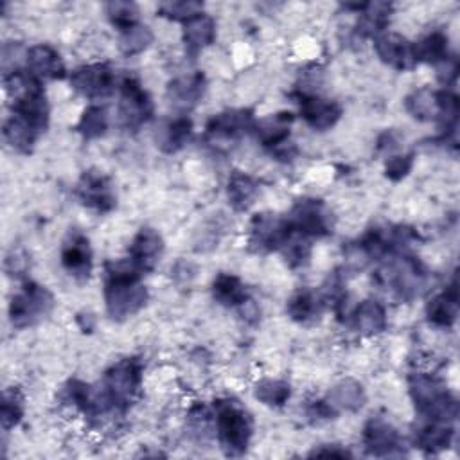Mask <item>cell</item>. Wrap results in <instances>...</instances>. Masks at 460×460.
Wrapping results in <instances>:
<instances>
[{"mask_svg": "<svg viewBox=\"0 0 460 460\" xmlns=\"http://www.w3.org/2000/svg\"><path fill=\"white\" fill-rule=\"evenodd\" d=\"M142 271L129 261H111L104 266V304L110 318L122 322L137 314L149 298L147 288L140 282Z\"/></svg>", "mask_w": 460, "mask_h": 460, "instance_id": "6da1fadb", "label": "cell"}, {"mask_svg": "<svg viewBox=\"0 0 460 460\" xmlns=\"http://www.w3.org/2000/svg\"><path fill=\"white\" fill-rule=\"evenodd\" d=\"M410 397L426 420L451 424L458 417V401L446 385L429 372H413L408 377Z\"/></svg>", "mask_w": 460, "mask_h": 460, "instance_id": "7a4b0ae2", "label": "cell"}, {"mask_svg": "<svg viewBox=\"0 0 460 460\" xmlns=\"http://www.w3.org/2000/svg\"><path fill=\"white\" fill-rule=\"evenodd\" d=\"M212 411L219 446L226 455H243L253 435V422L250 413L235 399L230 397L214 399Z\"/></svg>", "mask_w": 460, "mask_h": 460, "instance_id": "3957f363", "label": "cell"}, {"mask_svg": "<svg viewBox=\"0 0 460 460\" xmlns=\"http://www.w3.org/2000/svg\"><path fill=\"white\" fill-rule=\"evenodd\" d=\"M144 365L138 358H124L113 363L102 377L101 392L113 411H126L138 395Z\"/></svg>", "mask_w": 460, "mask_h": 460, "instance_id": "277c9868", "label": "cell"}, {"mask_svg": "<svg viewBox=\"0 0 460 460\" xmlns=\"http://www.w3.org/2000/svg\"><path fill=\"white\" fill-rule=\"evenodd\" d=\"M376 280L390 289L401 300H413L428 284V271L420 261L410 255H399L377 270Z\"/></svg>", "mask_w": 460, "mask_h": 460, "instance_id": "5b68a950", "label": "cell"}, {"mask_svg": "<svg viewBox=\"0 0 460 460\" xmlns=\"http://www.w3.org/2000/svg\"><path fill=\"white\" fill-rule=\"evenodd\" d=\"M52 309V293L45 286L27 280L23 282L22 289L13 295L9 302V320L13 327L25 329L47 318Z\"/></svg>", "mask_w": 460, "mask_h": 460, "instance_id": "8992f818", "label": "cell"}, {"mask_svg": "<svg viewBox=\"0 0 460 460\" xmlns=\"http://www.w3.org/2000/svg\"><path fill=\"white\" fill-rule=\"evenodd\" d=\"M286 225L291 232L300 234L307 239L311 237H323L331 234L332 223L331 214L325 207V203L318 198H302L298 199L289 214L284 217Z\"/></svg>", "mask_w": 460, "mask_h": 460, "instance_id": "52a82bcc", "label": "cell"}, {"mask_svg": "<svg viewBox=\"0 0 460 460\" xmlns=\"http://www.w3.org/2000/svg\"><path fill=\"white\" fill-rule=\"evenodd\" d=\"M119 122L128 131H137L153 117V101L137 77H124L120 83Z\"/></svg>", "mask_w": 460, "mask_h": 460, "instance_id": "ba28073f", "label": "cell"}, {"mask_svg": "<svg viewBox=\"0 0 460 460\" xmlns=\"http://www.w3.org/2000/svg\"><path fill=\"white\" fill-rule=\"evenodd\" d=\"M70 86L90 101H99L113 93L115 72L108 63H90L77 66L68 75Z\"/></svg>", "mask_w": 460, "mask_h": 460, "instance_id": "9c48e42d", "label": "cell"}, {"mask_svg": "<svg viewBox=\"0 0 460 460\" xmlns=\"http://www.w3.org/2000/svg\"><path fill=\"white\" fill-rule=\"evenodd\" d=\"M289 228L284 217L271 212L255 214L248 226V246L257 253H268L280 250Z\"/></svg>", "mask_w": 460, "mask_h": 460, "instance_id": "30bf717a", "label": "cell"}, {"mask_svg": "<svg viewBox=\"0 0 460 460\" xmlns=\"http://www.w3.org/2000/svg\"><path fill=\"white\" fill-rule=\"evenodd\" d=\"M75 194L84 207L95 210L97 214H106L113 210L117 205V196L110 178L93 169L84 171L81 174L75 187Z\"/></svg>", "mask_w": 460, "mask_h": 460, "instance_id": "8fae6325", "label": "cell"}, {"mask_svg": "<svg viewBox=\"0 0 460 460\" xmlns=\"http://www.w3.org/2000/svg\"><path fill=\"white\" fill-rule=\"evenodd\" d=\"M59 257L63 270L70 277H74L79 282L88 280L93 268V253L90 241L84 234H81L79 230H72L61 244Z\"/></svg>", "mask_w": 460, "mask_h": 460, "instance_id": "7c38bea8", "label": "cell"}, {"mask_svg": "<svg viewBox=\"0 0 460 460\" xmlns=\"http://www.w3.org/2000/svg\"><path fill=\"white\" fill-rule=\"evenodd\" d=\"M363 447L372 456L402 455L399 431L383 417H370L363 426Z\"/></svg>", "mask_w": 460, "mask_h": 460, "instance_id": "4fadbf2b", "label": "cell"}, {"mask_svg": "<svg viewBox=\"0 0 460 460\" xmlns=\"http://www.w3.org/2000/svg\"><path fill=\"white\" fill-rule=\"evenodd\" d=\"M253 113L250 110L239 108V110H225L217 115H214L207 126H205V135L212 142H221V140H235L241 135L252 131L253 128Z\"/></svg>", "mask_w": 460, "mask_h": 460, "instance_id": "5bb4252c", "label": "cell"}, {"mask_svg": "<svg viewBox=\"0 0 460 460\" xmlns=\"http://www.w3.org/2000/svg\"><path fill=\"white\" fill-rule=\"evenodd\" d=\"M374 50L385 65L395 70H411L417 66L413 43L397 32L385 31L374 38Z\"/></svg>", "mask_w": 460, "mask_h": 460, "instance_id": "9a60e30c", "label": "cell"}, {"mask_svg": "<svg viewBox=\"0 0 460 460\" xmlns=\"http://www.w3.org/2000/svg\"><path fill=\"white\" fill-rule=\"evenodd\" d=\"M207 79L201 72H192L185 75L174 77L167 84V99L169 104L180 111V115H187L205 95Z\"/></svg>", "mask_w": 460, "mask_h": 460, "instance_id": "2e32d148", "label": "cell"}, {"mask_svg": "<svg viewBox=\"0 0 460 460\" xmlns=\"http://www.w3.org/2000/svg\"><path fill=\"white\" fill-rule=\"evenodd\" d=\"M298 106L304 122L313 128L314 131H327L336 126L341 119V106L336 101L325 99L318 93L314 95H300L298 93Z\"/></svg>", "mask_w": 460, "mask_h": 460, "instance_id": "e0dca14e", "label": "cell"}, {"mask_svg": "<svg viewBox=\"0 0 460 460\" xmlns=\"http://www.w3.org/2000/svg\"><path fill=\"white\" fill-rule=\"evenodd\" d=\"M164 239L160 235L158 230L151 228V226H142L131 244H129V261L142 271V273H147V271H153L155 266L158 264L162 253H164Z\"/></svg>", "mask_w": 460, "mask_h": 460, "instance_id": "ac0fdd59", "label": "cell"}, {"mask_svg": "<svg viewBox=\"0 0 460 460\" xmlns=\"http://www.w3.org/2000/svg\"><path fill=\"white\" fill-rule=\"evenodd\" d=\"M25 65H27V70L41 83L66 77V68L59 52L47 43H38L29 47L25 54Z\"/></svg>", "mask_w": 460, "mask_h": 460, "instance_id": "d6986e66", "label": "cell"}, {"mask_svg": "<svg viewBox=\"0 0 460 460\" xmlns=\"http://www.w3.org/2000/svg\"><path fill=\"white\" fill-rule=\"evenodd\" d=\"M181 40L185 47V54L190 59H196L207 47H210L216 40V22L210 14H198L192 20L183 23Z\"/></svg>", "mask_w": 460, "mask_h": 460, "instance_id": "ffe728a7", "label": "cell"}, {"mask_svg": "<svg viewBox=\"0 0 460 460\" xmlns=\"http://www.w3.org/2000/svg\"><path fill=\"white\" fill-rule=\"evenodd\" d=\"M293 119V113L279 111L275 115L255 120L252 131L264 147H270L273 151L289 142V128Z\"/></svg>", "mask_w": 460, "mask_h": 460, "instance_id": "44dd1931", "label": "cell"}, {"mask_svg": "<svg viewBox=\"0 0 460 460\" xmlns=\"http://www.w3.org/2000/svg\"><path fill=\"white\" fill-rule=\"evenodd\" d=\"M426 316L428 322L437 327H451L458 316V289L456 280L453 279L451 284L429 298L426 304Z\"/></svg>", "mask_w": 460, "mask_h": 460, "instance_id": "7402d4cb", "label": "cell"}, {"mask_svg": "<svg viewBox=\"0 0 460 460\" xmlns=\"http://www.w3.org/2000/svg\"><path fill=\"white\" fill-rule=\"evenodd\" d=\"M323 307H325V300L322 298V295H318L309 288H302L291 295V298L288 300L286 311L293 322L307 325L320 320Z\"/></svg>", "mask_w": 460, "mask_h": 460, "instance_id": "603a6c76", "label": "cell"}, {"mask_svg": "<svg viewBox=\"0 0 460 460\" xmlns=\"http://www.w3.org/2000/svg\"><path fill=\"white\" fill-rule=\"evenodd\" d=\"M394 5L388 2H367L365 7L358 13L356 34L359 38H377L383 34L390 23Z\"/></svg>", "mask_w": 460, "mask_h": 460, "instance_id": "cb8c5ba5", "label": "cell"}, {"mask_svg": "<svg viewBox=\"0 0 460 460\" xmlns=\"http://www.w3.org/2000/svg\"><path fill=\"white\" fill-rule=\"evenodd\" d=\"M352 325L363 336H376L386 329L385 305L374 298L358 304L352 313Z\"/></svg>", "mask_w": 460, "mask_h": 460, "instance_id": "d4e9b609", "label": "cell"}, {"mask_svg": "<svg viewBox=\"0 0 460 460\" xmlns=\"http://www.w3.org/2000/svg\"><path fill=\"white\" fill-rule=\"evenodd\" d=\"M192 137V120L187 115H178L165 120L156 133V146L164 153L180 151Z\"/></svg>", "mask_w": 460, "mask_h": 460, "instance_id": "484cf974", "label": "cell"}, {"mask_svg": "<svg viewBox=\"0 0 460 460\" xmlns=\"http://www.w3.org/2000/svg\"><path fill=\"white\" fill-rule=\"evenodd\" d=\"M259 194V183L255 178L243 171H232L226 183L228 203L234 210L244 212L253 205V199Z\"/></svg>", "mask_w": 460, "mask_h": 460, "instance_id": "4316f807", "label": "cell"}, {"mask_svg": "<svg viewBox=\"0 0 460 460\" xmlns=\"http://www.w3.org/2000/svg\"><path fill=\"white\" fill-rule=\"evenodd\" d=\"M2 135L5 144L22 155H29L36 144V138L40 137V133L22 117L11 113L2 128Z\"/></svg>", "mask_w": 460, "mask_h": 460, "instance_id": "83f0119b", "label": "cell"}, {"mask_svg": "<svg viewBox=\"0 0 460 460\" xmlns=\"http://www.w3.org/2000/svg\"><path fill=\"white\" fill-rule=\"evenodd\" d=\"M325 401L336 411H340V410L358 411L359 408H363V404L367 401V394H365V388L361 386V383H358L354 379H341L327 392Z\"/></svg>", "mask_w": 460, "mask_h": 460, "instance_id": "f1b7e54d", "label": "cell"}, {"mask_svg": "<svg viewBox=\"0 0 460 460\" xmlns=\"http://www.w3.org/2000/svg\"><path fill=\"white\" fill-rule=\"evenodd\" d=\"M415 446L428 451V453H438L451 446L453 440V428L446 422H435L422 419V424L415 429Z\"/></svg>", "mask_w": 460, "mask_h": 460, "instance_id": "f546056e", "label": "cell"}, {"mask_svg": "<svg viewBox=\"0 0 460 460\" xmlns=\"http://www.w3.org/2000/svg\"><path fill=\"white\" fill-rule=\"evenodd\" d=\"M212 296L225 307H241L250 300L243 280L232 273H219L212 282Z\"/></svg>", "mask_w": 460, "mask_h": 460, "instance_id": "4dcf8cb0", "label": "cell"}, {"mask_svg": "<svg viewBox=\"0 0 460 460\" xmlns=\"http://www.w3.org/2000/svg\"><path fill=\"white\" fill-rule=\"evenodd\" d=\"M406 111L422 122L438 120L440 117V102H438V90L431 88H417L413 90L404 101Z\"/></svg>", "mask_w": 460, "mask_h": 460, "instance_id": "1f68e13d", "label": "cell"}, {"mask_svg": "<svg viewBox=\"0 0 460 460\" xmlns=\"http://www.w3.org/2000/svg\"><path fill=\"white\" fill-rule=\"evenodd\" d=\"M413 52L417 65L419 63H429L437 65L449 58V40L442 31H431L424 38L413 43Z\"/></svg>", "mask_w": 460, "mask_h": 460, "instance_id": "d6a6232c", "label": "cell"}, {"mask_svg": "<svg viewBox=\"0 0 460 460\" xmlns=\"http://www.w3.org/2000/svg\"><path fill=\"white\" fill-rule=\"evenodd\" d=\"M253 395L270 408H282L291 397V386L284 379L264 377L255 383Z\"/></svg>", "mask_w": 460, "mask_h": 460, "instance_id": "836d02e7", "label": "cell"}, {"mask_svg": "<svg viewBox=\"0 0 460 460\" xmlns=\"http://www.w3.org/2000/svg\"><path fill=\"white\" fill-rule=\"evenodd\" d=\"M153 40H155V36H153L151 29L138 22V23L119 32V50L126 58H131V56H137V54L144 52L146 49H149Z\"/></svg>", "mask_w": 460, "mask_h": 460, "instance_id": "e575fe53", "label": "cell"}, {"mask_svg": "<svg viewBox=\"0 0 460 460\" xmlns=\"http://www.w3.org/2000/svg\"><path fill=\"white\" fill-rule=\"evenodd\" d=\"M75 129L81 133V137L84 140H93V138L102 137L108 129V111H106V108L99 106V104H90L83 111Z\"/></svg>", "mask_w": 460, "mask_h": 460, "instance_id": "d590c367", "label": "cell"}, {"mask_svg": "<svg viewBox=\"0 0 460 460\" xmlns=\"http://www.w3.org/2000/svg\"><path fill=\"white\" fill-rule=\"evenodd\" d=\"M23 408H25V397L22 390L18 386L5 388L2 395V408H0V420L5 431L18 426V422L23 417Z\"/></svg>", "mask_w": 460, "mask_h": 460, "instance_id": "8d00e7d4", "label": "cell"}, {"mask_svg": "<svg viewBox=\"0 0 460 460\" xmlns=\"http://www.w3.org/2000/svg\"><path fill=\"white\" fill-rule=\"evenodd\" d=\"M280 252L291 268H304L311 259V243L307 237L289 230L286 241L280 246Z\"/></svg>", "mask_w": 460, "mask_h": 460, "instance_id": "74e56055", "label": "cell"}, {"mask_svg": "<svg viewBox=\"0 0 460 460\" xmlns=\"http://www.w3.org/2000/svg\"><path fill=\"white\" fill-rule=\"evenodd\" d=\"M104 11L108 20L119 32L138 23V5L135 2L113 0L104 5Z\"/></svg>", "mask_w": 460, "mask_h": 460, "instance_id": "f35d334b", "label": "cell"}, {"mask_svg": "<svg viewBox=\"0 0 460 460\" xmlns=\"http://www.w3.org/2000/svg\"><path fill=\"white\" fill-rule=\"evenodd\" d=\"M156 13L167 20L172 22H189L194 16L203 13V4L194 0H172V2H162L156 9Z\"/></svg>", "mask_w": 460, "mask_h": 460, "instance_id": "ab89813d", "label": "cell"}, {"mask_svg": "<svg viewBox=\"0 0 460 460\" xmlns=\"http://www.w3.org/2000/svg\"><path fill=\"white\" fill-rule=\"evenodd\" d=\"M413 167V155L404 153V155H390L385 162V174L392 181H399L408 176V172Z\"/></svg>", "mask_w": 460, "mask_h": 460, "instance_id": "60d3db41", "label": "cell"}, {"mask_svg": "<svg viewBox=\"0 0 460 460\" xmlns=\"http://www.w3.org/2000/svg\"><path fill=\"white\" fill-rule=\"evenodd\" d=\"M4 268L7 271V275L11 277H23L27 268H29V259L25 255L23 250H11L7 255H5V261H4Z\"/></svg>", "mask_w": 460, "mask_h": 460, "instance_id": "b9f144b4", "label": "cell"}, {"mask_svg": "<svg viewBox=\"0 0 460 460\" xmlns=\"http://www.w3.org/2000/svg\"><path fill=\"white\" fill-rule=\"evenodd\" d=\"M435 68H437V79L444 84V86H449V84H453L455 81H456V75H458V61L453 58V56H449V58H446L444 61H440V63H437L435 65Z\"/></svg>", "mask_w": 460, "mask_h": 460, "instance_id": "7bdbcfd3", "label": "cell"}, {"mask_svg": "<svg viewBox=\"0 0 460 460\" xmlns=\"http://www.w3.org/2000/svg\"><path fill=\"white\" fill-rule=\"evenodd\" d=\"M311 456H340V458H345V456H350V453L336 444H331V446H323L320 449H314L309 453Z\"/></svg>", "mask_w": 460, "mask_h": 460, "instance_id": "ee69618b", "label": "cell"}, {"mask_svg": "<svg viewBox=\"0 0 460 460\" xmlns=\"http://www.w3.org/2000/svg\"><path fill=\"white\" fill-rule=\"evenodd\" d=\"M90 320H92L90 314H86V320L83 318V314H79V318H77V322L81 323V329H83L84 332H90V331L93 329V322H90Z\"/></svg>", "mask_w": 460, "mask_h": 460, "instance_id": "f6af8a7d", "label": "cell"}]
</instances>
